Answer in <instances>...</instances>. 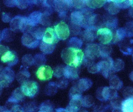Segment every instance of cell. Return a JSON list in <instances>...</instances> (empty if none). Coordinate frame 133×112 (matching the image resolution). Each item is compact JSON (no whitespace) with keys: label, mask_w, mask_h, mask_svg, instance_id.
<instances>
[{"label":"cell","mask_w":133,"mask_h":112,"mask_svg":"<svg viewBox=\"0 0 133 112\" xmlns=\"http://www.w3.org/2000/svg\"><path fill=\"white\" fill-rule=\"evenodd\" d=\"M61 57L67 65L77 68L84 59V54L81 49L68 47L62 51Z\"/></svg>","instance_id":"cell-1"},{"label":"cell","mask_w":133,"mask_h":112,"mask_svg":"<svg viewBox=\"0 0 133 112\" xmlns=\"http://www.w3.org/2000/svg\"><path fill=\"white\" fill-rule=\"evenodd\" d=\"M104 58V60H101L96 63L98 71V72H101L105 78H110L114 73L113 70L114 61L109 56Z\"/></svg>","instance_id":"cell-2"},{"label":"cell","mask_w":133,"mask_h":112,"mask_svg":"<svg viewBox=\"0 0 133 112\" xmlns=\"http://www.w3.org/2000/svg\"><path fill=\"white\" fill-rule=\"evenodd\" d=\"M118 97L117 90L110 87L99 88L97 91V97L102 101L112 100Z\"/></svg>","instance_id":"cell-3"},{"label":"cell","mask_w":133,"mask_h":112,"mask_svg":"<svg viewBox=\"0 0 133 112\" xmlns=\"http://www.w3.org/2000/svg\"><path fill=\"white\" fill-rule=\"evenodd\" d=\"M20 88L25 96L32 98L38 93L39 87L37 82L27 80L22 84Z\"/></svg>","instance_id":"cell-4"},{"label":"cell","mask_w":133,"mask_h":112,"mask_svg":"<svg viewBox=\"0 0 133 112\" xmlns=\"http://www.w3.org/2000/svg\"><path fill=\"white\" fill-rule=\"evenodd\" d=\"M97 38L102 44H108L113 39V34L107 27L101 28L97 32Z\"/></svg>","instance_id":"cell-5"},{"label":"cell","mask_w":133,"mask_h":112,"mask_svg":"<svg viewBox=\"0 0 133 112\" xmlns=\"http://www.w3.org/2000/svg\"><path fill=\"white\" fill-rule=\"evenodd\" d=\"M85 54L88 62H90L96 58L100 57V44H90L86 47Z\"/></svg>","instance_id":"cell-6"},{"label":"cell","mask_w":133,"mask_h":112,"mask_svg":"<svg viewBox=\"0 0 133 112\" xmlns=\"http://www.w3.org/2000/svg\"><path fill=\"white\" fill-rule=\"evenodd\" d=\"M54 30L59 39L64 40L69 36L70 33L69 28L64 22H61L55 25Z\"/></svg>","instance_id":"cell-7"},{"label":"cell","mask_w":133,"mask_h":112,"mask_svg":"<svg viewBox=\"0 0 133 112\" xmlns=\"http://www.w3.org/2000/svg\"><path fill=\"white\" fill-rule=\"evenodd\" d=\"M54 75V71L48 65L41 66L37 71V78L41 81H47L50 80Z\"/></svg>","instance_id":"cell-8"},{"label":"cell","mask_w":133,"mask_h":112,"mask_svg":"<svg viewBox=\"0 0 133 112\" xmlns=\"http://www.w3.org/2000/svg\"><path fill=\"white\" fill-rule=\"evenodd\" d=\"M42 40V41L46 43L56 45L59 41V39L54 29L49 27L46 29Z\"/></svg>","instance_id":"cell-9"},{"label":"cell","mask_w":133,"mask_h":112,"mask_svg":"<svg viewBox=\"0 0 133 112\" xmlns=\"http://www.w3.org/2000/svg\"><path fill=\"white\" fill-rule=\"evenodd\" d=\"M14 79V73L10 69H5L0 75V83L3 87L8 86Z\"/></svg>","instance_id":"cell-10"},{"label":"cell","mask_w":133,"mask_h":112,"mask_svg":"<svg viewBox=\"0 0 133 112\" xmlns=\"http://www.w3.org/2000/svg\"><path fill=\"white\" fill-rule=\"evenodd\" d=\"M22 42L23 44L30 48H35L39 44V40L35 38L31 33H26L23 36Z\"/></svg>","instance_id":"cell-11"},{"label":"cell","mask_w":133,"mask_h":112,"mask_svg":"<svg viewBox=\"0 0 133 112\" xmlns=\"http://www.w3.org/2000/svg\"><path fill=\"white\" fill-rule=\"evenodd\" d=\"M64 76L69 80H77L79 77V71L77 68L66 65L64 69Z\"/></svg>","instance_id":"cell-12"},{"label":"cell","mask_w":133,"mask_h":112,"mask_svg":"<svg viewBox=\"0 0 133 112\" xmlns=\"http://www.w3.org/2000/svg\"><path fill=\"white\" fill-rule=\"evenodd\" d=\"M42 16L43 14L41 12L36 11L32 12L27 18L28 25L32 27L36 26L41 22Z\"/></svg>","instance_id":"cell-13"},{"label":"cell","mask_w":133,"mask_h":112,"mask_svg":"<svg viewBox=\"0 0 133 112\" xmlns=\"http://www.w3.org/2000/svg\"><path fill=\"white\" fill-rule=\"evenodd\" d=\"M82 98L70 99L66 109L69 112H78L82 106Z\"/></svg>","instance_id":"cell-14"},{"label":"cell","mask_w":133,"mask_h":112,"mask_svg":"<svg viewBox=\"0 0 133 112\" xmlns=\"http://www.w3.org/2000/svg\"><path fill=\"white\" fill-rule=\"evenodd\" d=\"M98 30L94 26H91L86 29L83 33V38L87 41H93L97 37Z\"/></svg>","instance_id":"cell-15"},{"label":"cell","mask_w":133,"mask_h":112,"mask_svg":"<svg viewBox=\"0 0 133 112\" xmlns=\"http://www.w3.org/2000/svg\"><path fill=\"white\" fill-rule=\"evenodd\" d=\"M53 2L55 10L59 13L66 12V9L71 7L70 1H54Z\"/></svg>","instance_id":"cell-16"},{"label":"cell","mask_w":133,"mask_h":112,"mask_svg":"<svg viewBox=\"0 0 133 112\" xmlns=\"http://www.w3.org/2000/svg\"><path fill=\"white\" fill-rule=\"evenodd\" d=\"M92 81L88 78H82L78 81L76 86L81 92H83L90 89L92 86Z\"/></svg>","instance_id":"cell-17"},{"label":"cell","mask_w":133,"mask_h":112,"mask_svg":"<svg viewBox=\"0 0 133 112\" xmlns=\"http://www.w3.org/2000/svg\"><path fill=\"white\" fill-rule=\"evenodd\" d=\"M110 87L116 90H120L123 86V83L120 78L116 75H112L109 80Z\"/></svg>","instance_id":"cell-18"},{"label":"cell","mask_w":133,"mask_h":112,"mask_svg":"<svg viewBox=\"0 0 133 112\" xmlns=\"http://www.w3.org/2000/svg\"><path fill=\"white\" fill-rule=\"evenodd\" d=\"M25 96L21 88H17L13 92L11 97L9 99L8 101L11 102L18 103L23 100Z\"/></svg>","instance_id":"cell-19"},{"label":"cell","mask_w":133,"mask_h":112,"mask_svg":"<svg viewBox=\"0 0 133 112\" xmlns=\"http://www.w3.org/2000/svg\"><path fill=\"white\" fill-rule=\"evenodd\" d=\"M15 54L12 51L7 50L2 53L1 60L3 63L13 62L16 59Z\"/></svg>","instance_id":"cell-20"},{"label":"cell","mask_w":133,"mask_h":112,"mask_svg":"<svg viewBox=\"0 0 133 112\" xmlns=\"http://www.w3.org/2000/svg\"><path fill=\"white\" fill-rule=\"evenodd\" d=\"M122 112H133V98L126 99L122 102Z\"/></svg>","instance_id":"cell-21"},{"label":"cell","mask_w":133,"mask_h":112,"mask_svg":"<svg viewBox=\"0 0 133 112\" xmlns=\"http://www.w3.org/2000/svg\"><path fill=\"white\" fill-rule=\"evenodd\" d=\"M104 5L105 9L108 11L109 14L112 15L118 13L120 10V9L112 1H106Z\"/></svg>","instance_id":"cell-22"},{"label":"cell","mask_w":133,"mask_h":112,"mask_svg":"<svg viewBox=\"0 0 133 112\" xmlns=\"http://www.w3.org/2000/svg\"><path fill=\"white\" fill-rule=\"evenodd\" d=\"M56 45L48 44L42 41L40 44V49L43 53L50 54L54 52Z\"/></svg>","instance_id":"cell-23"},{"label":"cell","mask_w":133,"mask_h":112,"mask_svg":"<svg viewBox=\"0 0 133 112\" xmlns=\"http://www.w3.org/2000/svg\"><path fill=\"white\" fill-rule=\"evenodd\" d=\"M86 5L92 9H97L101 8L106 3L105 1H93L88 0L85 1Z\"/></svg>","instance_id":"cell-24"},{"label":"cell","mask_w":133,"mask_h":112,"mask_svg":"<svg viewBox=\"0 0 133 112\" xmlns=\"http://www.w3.org/2000/svg\"><path fill=\"white\" fill-rule=\"evenodd\" d=\"M127 36L126 32L124 28H119L116 31L115 35L113 34V41L114 43L123 39Z\"/></svg>","instance_id":"cell-25"},{"label":"cell","mask_w":133,"mask_h":112,"mask_svg":"<svg viewBox=\"0 0 133 112\" xmlns=\"http://www.w3.org/2000/svg\"><path fill=\"white\" fill-rule=\"evenodd\" d=\"M45 30L44 28L39 27L34 29L30 33L36 39L40 40L43 39Z\"/></svg>","instance_id":"cell-26"},{"label":"cell","mask_w":133,"mask_h":112,"mask_svg":"<svg viewBox=\"0 0 133 112\" xmlns=\"http://www.w3.org/2000/svg\"><path fill=\"white\" fill-rule=\"evenodd\" d=\"M37 112H54V106L49 101H46L40 106Z\"/></svg>","instance_id":"cell-27"},{"label":"cell","mask_w":133,"mask_h":112,"mask_svg":"<svg viewBox=\"0 0 133 112\" xmlns=\"http://www.w3.org/2000/svg\"><path fill=\"white\" fill-rule=\"evenodd\" d=\"M118 19L115 16H109L107 18V21L105 22V24L107 28L110 29H115L116 28L118 25Z\"/></svg>","instance_id":"cell-28"},{"label":"cell","mask_w":133,"mask_h":112,"mask_svg":"<svg viewBox=\"0 0 133 112\" xmlns=\"http://www.w3.org/2000/svg\"><path fill=\"white\" fill-rule=\"evenodd\" d=\"M69 47L79 49L83 45V42L81 40L77 37L71 38L69 42Z\"/></svg>","instance_id":"cell-29"},{"label":"cell","mask_w":133,"mask_h":112,"mask_svg":"<svg viewBox=\"0 0 133 112\" xmlns=\"http://www.w3.org/2000/svg\"><path fill=\"white\" fill-rule=\"evenodd\" d=\"M116 6L120 9H125L128 8L131 6L130 1H125V0H115L112 1Z\"/></svg>","instance_id":"cell-30"},{"label":"cell","mask_w":133,"mask_h":112,"mask_svg":"<svg viewBox=\"0 0 133 112\" xmlns=\"http://www.w3.org/2000/svg\"><path fill=\"white\" fill-rule=\"evenodd\" d=\"M81 101L82 106L86 108L90 107L94 103V98L92 96L90 95H87L82 97Z\"/></svg>","instance_id":"cell-31"},{"label":"cell","mask_w":133,"mask_h":112,"mask_svg":"<svg viewBox=\"0 0 133 112\" xmlns=\"http://www.w3.org/2000/svg\"><path fill=\"white\" fill-rule=\"evenodd\" d=\"M125 63L121 59H117L114 61L113 65V70L114 73L119 72L124 68Z\"/></svg>","instance_id":"cell-32"},{"label":"cell","mask_w":133,"mask_h":112,"mask_svg":"<svg viewBox=\"0 0 133 112\" xmlns=\"http://www.w3.org/2000/svg\"><path fill=\"white\" fill-rule=\"evenodd\" d=\"M64 66L61 65L56 67L54 69V75L55 77L57 78H60L62 76H64Z\"/></svg>","instance_id":"cell-33"},{"label":"cell","mask_w":133,"mask_h":112,"mask_svg":"<svg viewBox=\"0 0 133 112\" xmlns=\"http://www.w3.org/2000/svg\"><path fill=\"white\" fill-rule=\"evenodd\" d=\"M71 7L77 9L83 8L86 5L85 1H70Z\"/></svg>","instance_id":"cell-34"},{"label":"cell","mask_w":133,"mask_h":112,"mask_svg":"<svg viewBox=\"0 0 133 112\" xmlns=\"http://www.w3.org/2000/svg\"><path fill=\"white\" fill-rule=\"evenodd\" d=\"M123 95L126 99L133 98V88L132 87H126L123 90Z\"/></svg>","instance_id":"cell-35"},{"label":"cell","mask_w":133,"mask_h":112,"mask_svg":"<svg viewBox=\"0 0 133 112\" xmlns=\"http://www.w3.org/2000/svg\"><path fill=\"white\" fill-rule=\"evenodd\" d=\"M57 85L55 83H50L48 85V88H47V94L48 95L54 94L57 91Z\"/></svg>","instance_id":"cell-36"},{"label":"cell","mask_w":133,"mask_h":112,"mask_svg":"<svg viewBox=\"0 0 133 112\" xmlns=\"http://www.w3.org/2000/svg\"><path fill=\"white\" fill-rule=\"evenodd\" d=\"M24 111V112H37V108L34 103L31 102L26 104Z\"/></svg>","instance_id":"cell-37"},{"label":"cell","mask_w":133,"mask_h":112,"mask_svg":"<svg viewBox=\"0 0 133 112\" xmlns=\"http://www.w3.org/2000/svg\"><path fill=\"white\" fill-rule=\"evenodd\" d=\"M125 29L127 36L129 37L133 36V21L127 23Z\"/></svg>","instance_id":"cell-38"},{"label":"cell","mask_w":133,"mask_h":112,"mask_svg":"<svg viewBox=\"0 0 133 112\" xmlns=\"http://www.w3.org/2000/svg\"><path fill=\"white\" fill-rule=\"evenodd\" d=\"M34 63H36L39 65H42L46 62V58L43 55L39 54L35 56L34 59Z\"/></svg>","instance_id":"cell-39"},{"label":"cell","mask_w":133,"mask_h":112,"mask_svg":"<svg viewBox=\"0 0 133 112\" xmlns=\"http://www.w3.org/2000/svg\"><path fill=\"white\" fill-rule=\"evenodd\" d=\"M88 71L91 73H98L97 64L92 63L88 66Z\"/></svg>","instance_id":"cell-40"},{"label":"cell","mask_w":133,"mask_h":112,"mask_svg":"<svg viewBox=\"0 0 133 112\" xmlns=\"http://www.w3.org/2000/svg\"><path fill=\"white\" fill-rule=\"evenodd\" d=\"M57 87L61 88H65L67 87L68 82L66 80H61L57 83L56 84Z\"/></svg>","instance_id":"cell-41"},{"label":"cell","mask_w":133,"mask_h":112,"mask_svg":"<svg viewBox=\"0 0 133 112\" xmlns=\"http://www.w3.org/2000/svg\"><path fill=\"white\" fill-rule=\"evenodd\" d=\"M11 112H24V109L19 106H15L12 108Z\"/></svg>","instance_id":"cell-42"},{"label":"cell","mask_w":133,"mask_h":112,"mask_svg":"<svg viewBox=\"0 0 133 112\" xmlns=\"http://www.w3.org/2000/svg\"><path fill=\"white\" fill-rule=\"evenodd\" d=\"M129 14L131 17H133V8L130 9L129 11Z\"/></svg>","instance_id":"cell-43"},{"label":"cell","mask_w":133,"mask_h":112,"mask_svg":"<svg viewBox=\"0 0 133 112\" xmlns=\"http://www.w3.org/2000/svg\"><path fill=\"white\" fill-rule=\"evenodd\" d=\"M130 80L133 81V71L131 72V73L130 74Z\"/></svg>","instance_id":"cell-44"},{"label":"cell","mask_w":133,"mask_h":112,"mask_svg":"<svg viewBox=\"0 0 133 112\" xmlns=\"http://www.w3.org/2000/svg\"><path fill=\"white\" fill-rule=\"evenodd\" d=\"M2 87H2V85L1 83H0V95L1 94L2 91Z\"/></svg>","instance_id":"cell-45"},{"label":"cell","mask_w":133,"mask_h":112,"mask_svg":"<svg viewBox=\"0 0 133 112\" xmlns=\"http://www.w3.org/2000/svg\"><path fill=\"white\" fill-rule=\"evenodd\" d=\"M131 2V6L133 8V1H130Z\"/></svg>","instance_id":"cell-46"},{"label":"cell","mask_w":133,"mask_h":112,"mask_svg":"<svg viewBox=\"0 0 133 112\" xmlns=\"http://www.w3.org/2000/svg\"><path fill=\"white\" fill-rule=\"evenodd\" d=\"M132 60H133V54L132 55Z\"/></svg>","instance_id":"cell-47"},{"label":"cell","mask_w":133,"mask_h":112,"mask_svg":"<svg viewBox=\"0 0 133 112\" xmlns=\"http://www.w3.org/2000/svg\"></svg>","instance_id":"cell-48"}]
</instances>
